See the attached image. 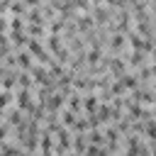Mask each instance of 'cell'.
Returning a JSON list of instances; mask_svg holds the SVG:
<instances>
[{
	"label": "cell",
	"instance_id": "1",
	"mask_svg": "<svg viewBox=\"0 0 156 156\" xmlns=\"http://www.w3.org/2000/svg\"><path fill=\"white\" fill-rule=\"evenodd\" d=\"M83 107L88 110V115H93V112H98V95H85L83 98Z\"/></svg>",
	"mask_w": 156,
	"mask_h": 156
},
{
	"label": "cell",
	"instance_id": "2",
	"mask_svg": "<svg viewBox=\"0 0 156 156\" xmlns=\"http://www.w3.org/2000/svg\"><path fill=\"white\" fill-rule=\"evenodd\" d=\"M10 24H12V29H15V32H22V29H24V20H22V17H12V22H10Z\"/></svg>",
	"mask_w": 156,
	"mask_h": 156
},
{
	"label": "cell",
	"instance_id": "3",
	"mask_svg": "<svg viewBox=\"0 0 156 156\" xmlns=\"http://www.w3.org/2000/svg\"><path fill=\"white\" fill-rule=\"evenodd\" d=\"M2 29H7V20H5V17H0V32H2Z\"/></svg>",
	"mask_w": 156,
	"mask_h": 156
}]
</instances>
